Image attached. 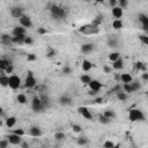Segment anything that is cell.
Listing matches in <instances>:
<instances>
[{
  "mask_svg": "<svg viewBox=\"0 0 148 148\" xmlns=\"http://www.w3.org/2000/svg\"><path fill=\"white\" fill-rule=\"evenodd\" d=\"M50 14L56 21H62V20H65L67 17L68 10L65 7L60 6V5L53 3V5L50 6Z\"/></svg>",
  "mask_w": 148,
  "mask_h": 148,
  "instance_id": "cell-1",
  "label": "cell"
},
{
  "mask_svg": "<svg viewBox=\"0 0 148 148\" xmlns=\"http://www.w3.org/2000/svg\"><path fill=\"white\" fill-rule=\"evenodd\" d=\"M128 119L133 123L135 121H145L146 120V116L143 113L142 110L140 109H131L128 111Z\"/></svg>",
  "mask_w": 148,
  "mask_h": 148,
  "instance_id": "cell-2",
  "label": "cell"
},
{
  "mask_svg": "<svg viewBox=\"0 0 148 148\" xmlns=\"http://www.w3.org/2000/svg\"><path fill=\"white\" fill-rule=\"evenodd\" d=\"M79 32L82 34V35H97L99 32V28L94 27L91 23L90 24H84V25H81L79 28Z\"/></svg>",
  "mask_w": 148,
  "mask_h": 148,
  "instance_id": "cell-3",
  "label": "cell"
},
{
  "mask_svg": "<svg viewBox=\"0 0 148 148\" xmlns=\"http://www.w3.org/2000/svg\"><path fill=\"white\" fill-rule=\"evenodd\" d=\"M31 108L35 112H43L45 110L44 103H43V101L39 96H34L32 102H31Z\"/></svg>",
  "mask_w": 148,
  "mask_h": 148,
  "instance_id": "cell-4",
  "label": "cell"
},
{
  "mask_svg": "<svg viewBox=\"0 0 148 148\" xmlns=\"http://www.w3.org/2000/svg\"><path fill=\"white\" fill-rule=\"evenodd\" d=\"M21 83H22V81H21L20 76L14 75V74L9 76V88L10 89H13V90L18 89L21 87Z\"/></svg>",
  "mask_w": 148,
  "mask_h": 148,
  "instance_id": "cell-5",
  "label": "cell"
},
{
  "mask_svg": "<svg viewBox=\"0 0 148 148\" xmlns=\"http://www.w3.org/2000/svg\"><path fill=\"white\" fill-rule=\"evenodd\" d=\"M36 83H37V81H36L35 76H34L32 73L29 71V72H28V75H27V77H25V80H24V87L28 88V89H31V88H34V87L36 86Z\"/></svg>",
  "mask_w": 148,
  "mask_h": 148,
  "instance_id": "cell-6",
  "label": "cell"
},
{
  "mask_svg": "<svg viewBox=\"0 0 148 148\" xmlns=\"http://www.w3.org/2000/svg\"><path fill=\"white\" fill-rule=\"evenodd\" d=\"M6 139L9 141V143L10 145H13V146H20L21 143H22V138L20 136V135H17V134H14V133H10V134H8L7 136H6Z\"/></svg>",
  "mask_w": 148,
  "mask_h": 148,
  "instance_id": "cell-7",
  "label": "cell"
},
{
  "mask_svg": "<svg viewBox=\"0 0 148 148\" xmlns=\"http://www.w3.org/2000/svg\"><path fill=\"white\" fill-rule=\"evenodd\" d=\"M77 112L81 117H83L87 120H91L92 119V113L90 112V110L87 106H79L77 108Z\"/></svg>",
  "mask_w": 148,
  "mask_h": 148,
  "instance_id": "cell-8",
  "label": "cell"
},
{
  "mask_svg": "<svg viewBox=\"0 0 148 148\" xmlns=\"http://www.w3.org/2000/svg\"><path fill=\"white\" fill-rule=\"evenodd\" d=\"M138 20H139V22L141 23L142 29L146 30V31H148V15H146V14H143V13H140V14L138 15Z\"/></svg>",
  "mask_w": 148,
  "mask_h": 148,
  "instance_id": "cell-9",
  "label": "cell"
},
{
  "mask_svg": "<svg viewBox=\"0 0 148 148\" xmlns=\"http://www.w3.org/2000/svg\"><path fill=\"white\" fill-rule=\"evenodd\" d=\"M10 15L15 18H21L22 16H24V13H23V9L21 7H12L10 8Z\"/></svg>",
  "mask_w": 148,
  "mask_h": 148,
  "instance_id": "cell-10",
  "label": "cell"
},
{
  "mask_svg": "<svg viewBox=\"0 0 148 148\" xmlns=\"http://www.w3.org/2000/svg\"><path fill=\"white\" fill-rule=\"evenodd\" d=\"M111 13H112V16H113L116 20H121L123 14H124V9L120 8L119 6H116V7L111 8Z\"/></svg>",
  "mask_w": 148,
  "mask_h": 148,
  "instance_id": "cell-11",
  "label": "cell"
},
{
  "mask_svg": "<svg viewBox=\"0 0 148 148\" xmlns=\"http://www.w3.org/2000/svg\"><path fill=\"white\" fill-rule=\"evenodd\" d=\"M20 25L23 27L24 29L27 28H31L32 27V22H31V18L28 16V15H24L20 18Z\"/></svg>",
  "mask_w": 148,
  "mask_h": 148,
  "instance_id": "cell-12",
  "label": "cell"
},
{
  "mask_svg": "<svg viewBox=\"0 0 148 148\" xmlns=\"http://www.w3.org/2000/svg\"><path fill=\"white\" fill-rule=\"evenodd\" d=\"M88 86H89V89H90L91 91L98 92V91L101 90V88H102V82L98 81V80H92Z\"/></svg>",
  "mask_w": 148,
  "mask_h": 148,
  "instance_id": "cell-13",
  "label": "cell"
},
{
  "mask_svg": "<svg viewBox=\"0 0 148 148\" xmlns=\"http://www.w3.org/2000/svg\"><path fill=\"white\" fill-rule=\"evenodd\" d=\"M81 52L82 53H84V54H87V53H90V52H92L94 50H95V44H92V43H84V44H82L81 45Z\"/></svg>",
  "mask_w": 148,
  "mask_h": 148,
  "instance_id": "cell-14",
  "label": "cell"
},
{
  "mask_svg": "<svg viewBox=\"0 0 148 148\" xmlns=\"http://www.w3.org/2000/svg\"><path fill=\"white\" fill-rule=\"evenodd\" d=\"M58 103H59L61 106H68V105L72 104V98H71L69 96H67V95H62V96L59 97Z\"/></svg>",
  "mask_w": 148,
  "mask_h": 148,
  "instance_id": "cell-15",
  "label": "cell"
},
{
  "mask_svg": "<svg viewBox=\"0 0 148 148\" xmlns=\"http://www.w3.org/2000/svg\"><path fill=\"white\" fill-rule=\"evenodd\" d=\"M29 134L31 136H34V138H39V136H42L43 132H42L40 127H38V126H31L29 128Z\"/></svg>",
  "mask_w": 148,
  "mask_h": 148,
  "instance_id": "cell-16",
  "label": "cell"
},
{
  "mask_svg": "<svg viewBox=\"0 0 148 148\" xmlns=\"http://www.w3.org/2000/svg\"><path fill=\"white\" fill-rule=\"evenodd\" d=\"M92 67H94V64L90 60H88V59H84L82 61V64H81V68H82L83 72H89Z\"/></svg>",
  "mask_w": 148,
  "mask_h": 148,
  "instance_id": "cell-17",
  "label": "cell"
},
{
  "mask_svg": "<svg viewBox=\"0 0 148 148\" xmlns=\"http://www.w3.org/2000/svg\"><path fill=\"white\" fill-rule=\"evenodd\" d=\"M23 35H27V30L23 27H21V25L14 27V29H13V36H23Z\"/></svg>",
  "mask_w": 148,
  "mask_h": 148,
  "instance_id": "cell-18",
  "label": "cell"
},
{
  "mask_svg": "<svg viewBox=\"0 0 148 148\" xmlns=\"http://www.w3.org/2000/svg\"><path fill=\"white\" fill-rule=\"evenodd\" d=\"M25 37H27V35H23V36H13L12 37V42L14 44H17V45H23L24 44V40H25Z\"/></svg>",
  "mask_w": 148,
  "mask_h": 148,
  "instance_id": "cell-19",
  "label": "cell"
},
{
  "mask_svg": "<svg viewBox=\"0 0 148 148\" xmlns=\"http://www.w3.org/2000/svg\"><path fill=\"white\" fill-rule=\"evenodd\" d=\"M106 43L110 47H117L118 46V38L114 37V36H109Z\"/></svg>",
  "mask_w": 148,
  "mask_h": 148,
  "instance_id": "cell-20",
  "label": "cell"
},
{
  "mask_svg": "<svg viewBox=\"0 0 148 148\" xmlns=\"http://www.w3.org/2000/svg\"><path fill=\"white\" fill-rule=\"evenodd\" d=\"M112 67H113L114 69H117V71L123 69V68H124V60H123V58L120 57L118 60H116L114 62H112Z\"/></svg>",
  "mask_w": 148,
  "mask_h": 148,
  "instance_id": "cell-21",
  "label": "cell"
},
{
  "mask_svg": "<svg viewBox=\"0 0 148 148\" xmlns=\"http://www.w3.org/2000/svg\"><path fill=\"white\" fill-rule=\"evenodd\" d=\"M120 81H121L123 83H131V82L133 81V77H132V75L128 74V73H123V74L120 75Z\"/></svg>",
  "mask_w": 148,
  "mask_h": 148,
  "instance_id": "cell-22",
  "label": "cell"
},
{
  "mask_svg": "<svg viewBox=\"0 0 148 148\" xmlns=\"http://www.w3.org/2000/svg\"><path fill=\"white\" fill-rule=\"evenodd\" d=\"M9 65H13L10 60H8V59H5V58H2V59L0 60V69H1L2 72H5Z\"/></svg>",
  "mask_w": 148,
  "mask_h": 148,
  "instance_id": "cell-23",
  "label": "cell"
},
{
  "mask_svg": "<svg viewBox=\"0 0 148 148\" xmlns=\"http://www.w3.org/2000/svg\"><path fill=\"white\" fill-rule=\"evenodd\" d=\"M16 121H17L16 117H14V116H10V117H8V118L6 119V126H7L8 128H12V127H14V126H15Z\"/></svg>",
  "mask_w": 148,
  "mask_h": 148,
  "instance_id": "cell-24",
  "label": "cell"
},
{
  "mask_svg": "<svg viewBox=\"0 0 148 148\" xmlns=\"http://www.w3.org/2000/svg\"><path fill=\"white\" fill-rule=\"evenodd\" d=\"M102 22H103V15H102V14H99V15H97V16L92 20L91 24H92L94 27H97V28H98V27L101 25V23H102Z\"/></svg>",
  "mask_w": 148,
  "mask_h": 148,
  "instance_id": "cell-25",
  "label": "cell"
},
{
  "mask_svg": "<svg viewBox=\"0 0 148 148\" xmlns=\"http://www.w3.org/2000/svg\"><path fill=\"white\" fill-rule=\"evenodd\" d=\"M112 28L116 29V30H120V29H123V28H124V23H123V21H121V20H114V21L112 22Z\"/></svg>",
  "mask_w": 148,
  "mask_h": 148,
  "instance_id": "cell-26",
  "label": "cell"
},
{
  "mask_svg": "<svg viewBox=\"0 0 148 148\" xmlns=\"http://www.w3.org/2000/svg\"><path fill=\"white\" fill-rule=\"evenodd\" d=\"M80 81H81L82 83H84V84H89V83L92 81V79H91V76L88 75V74H82V75L80 76Z\"/></svg>",
  "mask_w": 148,
  "mask_h": 148,
  "instance_id": "cell-27",
  "label": "cell"
},
{
  "mask_svg": "<svg viewBox=\"0 0 148 148\" xmlns=\"http://www.w3.org/2000/svg\"><path fill=\"white\" fill-rule=\"evenodd\" d=\"M0 84H1V87H9V76L1 75L0 76Z\"/></svg>",
  "mask_w": 148,
  "mask_h": 148,
  "instance_id": "cell-28",
  "label": "cell"
},
{
  "mask_svg": "<svg viewBox=\"0 0 148 148\" xmlns=\"http://www.w3.org/2000/svg\"><path fill=\"white\" fill-rule=\"evenodd\" d=\"M0 42H1V44H5V45H9V44L13 43L12 37H9L8 35H2L1 38H0Z\"/></svg>",
  "mask_w": 148,
  "mask_h": 148,
  "instance_id": "cell-29",
  "label": "cell"
},
{
  "mask_svg": "<svg viewBox=\"0 0 148 148\" xmlns=\"http://www.w3.org/2000/svg\"><path fill=\"white\" fill-rule=\"evenodd\" d=\"M130 86H131V88H132L133 92H134V91H138V90H140V89H141V84H140V82H139V81H136V80H133V81L130 83Z\"/></svg>",
  "mask_w": 148,
  "mask_h": 148,
  "instance_id": "cell-30",
  "label": "cell"
},
{
  "mask_svg": "<svg viewBox=\"0 0 148 148\" xmlns=\"http://www.w3.org/2000/svg\"><path fill=\"white\" fill-rule=\"evenodd\" d=\"M103 114H104L106 118H109L110 120H112V119L116 118V112H114L113 110H105V111L103 112Z\"/></svg>",
  "mask_w": 148,
  "mask_h": 148,
  "instance_id": "cell-31",
  "label": "cell"
},
{
  "mask_svg": "<svg viewBox=\"0 0 148 148\" xmlns=\"http://www.w3.org/2000/svg\"><path fill=\"white\" fill-rule=\"evenodd\" d=\"M89 143V139L87 136H80L77 138V145L79 146H87Z\"/></svg>",
  "mask_w": 148,
  "mask_h": 148,
  "instance_id": "cell-32",
  "label": "cell"
},
{
  "mask_svg": "<svg viewBox=\"0 0 148 148\" xmlns=\"http://www.w3.org/2000/svg\"><path fill=\"white\" fill-rule=\"evenodd\" d=\"M119 58H120V53H119V52H111V53L109 54V60L112 61V62H114V61L118 60Z\"/></svg>",
  "mask_w": 148,
  "mask_h": 148,
  "instance_id": "cell-33",
  "label": "cell"
},
{
  "mask_svg": "<svg viewBox=\"0 0 148 148\" xmlns=\"http://www.w3.org/2000/svg\"><path fill=\"white\" fill-rule=\"evenodd\" d=\"M65 138H66V134L64 133V132H56L54 133V139H56V141H62V140H65Z\"/></svg>",
  "mask_w": 148,
  "mask_h": 148,
  "instance_id": "cell-34",
  "label": "cell"
},
{
  "mask_svg": "<svg viewBox=\"0 0 148 148\" xmlns=\"http://www.w3.org/2000/svg\"><path fill=\"white\" fill-rule=\"evenodd\" d=\"M116 96H117V98L119 99V101H126L127 99V94L125 92V91H117L116 92Z\"/></svg>",
  "mask_w": 148,
  "mask_h": 148,
  "instance_id": "cell-35",
  "label": "cell"
},
{
  "mask_svg": "<svg viewBox=\"0 0 148 148\" xmlns=\"http://www.w3.org/2000/svg\"><path fill=\"white\" fill-rule=\"evenodd\" d=\"M16 101L20 103V104H25L27 103V96L24 94H18L16 96Z\"/></svg>",
  "mask_w": 148,
  "mask_h": 148,
  "instance_id": "cell-36",
  "label": "cell"
},
{
  "mask_svg": "<svg viewBox=\"0 0 148 148\" xmlns=\"http://www.w3.org/2000/svg\"><path fill=\"white\" fill-rule=\"evenodd\" d=\"M98 121H99L101 124H103V125H106V124H109L111 120H110L109 118H106L104 114H99V116H98Z\"/></svg>",
  "mask_w": 148,
  "mask_h": 148,
  "instance_id": "cell-37",
  "label": "cell"
},
{
  "mask_svg": "<svg viewBox=\"0 0 148 148\" xmlns=\"http://www.w3.org/2000/svg\"><path fill=\"white\" fill-rule=\"evenodd\" d=\"M123 89H124V91H125L126 94H131V92H133V90H132L130 83H124V84H123Z\"/></svg>",
  "mask_w": 148,
  "mask_h": 148,
  "instance_id": "cell-38",
  "label": "cell"
},
{
  "mask_svg": "<svg viewBox=\"0 0 148 148\" xmlns=\"http://www.w3.org/2000/svg\"><path fill=\"white\" fill-rule=\"evenodd\" d=\"M72 130H73L74 133H80L82 131V127L77 124H72Z\"/></svg>",
  "mask_w": 148,
  "mask_h": 148,
  "instance_id": "cell-39",
  "label": "cell"
},
{
  "mask_svg": "<svg viewBox=\"0 0 148 148\" xmlns=\"http://www.w3.org/2000/svg\"><path fill=\"white\" fill-rule=\"evenodd\" d=\"M114 145H116V143H114L113 141H111V140H106V141L103 143V148H112Z\"/></svg>",
  "mask_w": 148,
  "mask_h": 148,
  "instance_id": "cell-40",
  "label": "cell"
},
{
  "mask_svg": "<svg viewBox=\"0 0 148 148\" xmlns=\"http://www.w3.org/2000/svg\"><path fill=\"white\" fill-rule=\"evenodd\" d=\"M139 39L141 40V43H143L145 45L148 46V35H140L139 36Z\"/></svg>",
  "mask_w": 148,
  "mask_h": 148,
  "instance_id": "cell-41",
  "label": "cell"
},
{
  "mask_svg": "<svg viewBox=\"0 0 148 148\" xmlns=\"http://www.w3.org/2000/svg\"><path fill=\"white\" fill-rule=\"evenodd\" d=\"M62 73H64L65 75H69V74L72 73V68H71L68 65H65V66L62 67Z\"/></svg>",
  "mask_w": 148,
  "mask_h": 148,
  "instance_id": "cell-42",
  "label": "cell"
},
{
  "mask_svg": "<svg viewBox=\"0 0 148 148\" xmlns=\"http://www.w3.org/2000/svg\"><path fill=\"white\" fill-rule=\"evenodd\" d=\"M8 146H9V141L7 139H2L0 141V148H8Z\"/></svg>",
  "mask_w": 148,
  "mask_h": 148,
  "instance_id": "cell-43",
  "label": "cell"
},
{
  "mask_svg": "<svg viewBox=\"0 0 148 148\" xmlns=\"http://www.w3.org/2000/svg\"><path fill=\"white\" fill-rule=\"evenodd\" d=\"M118 6L124 9V8H126V7L128 6V1H127V0H120V1L118 2Z\"/></svg>",
  "mask_w": 148,
  "mask_h": 148,
  "instance_id": "cell-44",
  "label": "cell"
},
{
  "mask_svg": "<svg viewBox=\"0 0 148 148\" xmlns=\"http://www.w3.org/2000/svg\"><path fill=\"white\" fill-rule=\"evenodd\" d=\"M37 34L38 35H46L47 34V30H46V28L40 27V28H37Z\"/></svg>",
  "mask_w": 148,
  "mask_h": 148,
  "instance_id": "cell-45",
  "label": "cell"
},
{
  "mask_svg": "<svg viewBox=\"0 0 148 148\" xmlns=\"http://www.w3.org/2000/svg\"><path fill=\"white\" fill-rule=\"evenodd\" d=\"M37 59V56H35L34 53H29L28 56H27V60L28 61H35Z\"/></svg>",
  "mask_w": 148,
  "mask_h": 148,
  "instance_id": "cell-46",
  "label": "cell"
},
{
  "mask_svg": "<svg viewBox=\"0 0 148 148\" xmlns=\"http://www.w3.org/2000/svg\"><path fill=\"white\" fill-rule=\"evenodd\" d=\"M12 133H14V134H17V135H20V136L24 135V131H23L22 128H16V130H14Z\"/></svg>",
  "mask_w": 148,
  "mask_h": 148,
  "instance_id": "cell-47",
  "label": "cell"
},
{
  "mask_svg": "<svg viewBox=\"0 0 148 148\" xmlns=\"http://www.w3.org/2000/svg\"><path fill=\"white\" fill-rule=\"evenodd\" d=\"M32 43H34V39H32L30 36H27V37H25V40H24V44L30 45V44H32Z\"/></svg>",
  "mask_w": 148,
  "mask_h": 148,
  "instance_id": "cell-48",
  "label": "cell"
},
{
  "mask_svg": "<svg viewBox=\"0 0 148 148\" xmlns=\"http://www.w3.org/2000/svg\"><path fill=\"white\" fill-rule=\"evenodd\" d=\"M135 67H136L138 69H142V71H146V66H143V64H142V62H140V61L135 64Z\"/></svg>",
  "mask_w": 148,
  "mask_h": 148,
  "instance_id": "cell-49",
  "label": "cell"
},
{
  "mask_svg": "<svg viewBox=\"0 0 148 148\" xmlns=\"http://www.w3.org/2000/svg\"><path fill=\"white\" fill-rule=\"evenodd\" d=\"M53 56H56V51L52 50V49H50V51L46 52V57H47V58H52Z\"/></svg>",
  "mask_w": 148,
  "mask_h": 148,
  "instance_id": "cell-50",
  "label": "cell"
},
{
  "mask_svg": "<svg viewBox=\"0 0 148 148\" xmlns=\"http://www.w3.org/2000/svg\"><path fill=\"white\" fill-rule=\"evenodd\" d=\"M13 71H14V66H13V65H9V66L7 67V69L5 71V73H6V74H12Z\"/></svg>",
  "mask_w": 148,
  "mask_h": 148,
  "instance_id": "cell-51",
  "label": "cell"
},
{
  "mask_svg": "<svg viewBox=\"0 0 148 148\" xmlns=\"http://www.w3.org/2000/svg\"><path fill=\"white\" fill-rule=\"evenodd\" d=\"M103 71H104V73L109 74V73H111V67H109L108 65H104L103 66Z\"/></svg>",
  "mask_w": 148,
  "mask_h": 148,
  "instance_id": "cell-52",
  "label": "cell"
},
{
  "mask_svg": "<svg viewBox=\"0 0 148 148\" xmlns=\"http://www.w3.org/2000/svg\"><path fill=\"white\" fill-rule=\"evenodd\" d=\"M20 148H30V145L27 141H22V143L20 145Z\"/></svg>",
  "mask_w": 148,
  "mask_h": 148,
  "instance_id": "cell-53",
  "label": "cell"
},
{
  "mask_svg": "<svg viewBox=\"0 0 148 148\" xmlns=\"http://www.w3.org/2000/svg\"><path fill=\"white\" fill-rule=\"evenodd\" d=\"M141 77H142V80H145V81H148V73H147V72H145V73H142V75H141Z\"/></svg>",
  "mask_w": 148,
  "mask_h": 148,
  "instance_id": "cell-54",
  "label": "cell"
},
{
  "mask_svg": "<svg viewBox=\"0 0 148 148\" xmlns=\"http://www.w3.org/2000/svg\"><path fill=\"white\" fill-rule=\"evenodd\" d=\"M109 5L111 6V8H113V7H116L117 1H114V0H110V1H109Z\"/></svg>",
  "mask_w": 148,
  "mask_h": 148,
  "instance_id": "cell-55",
  "label": "cell"
},
{
  "mask_svg": "<svg viewBox=\"0 0 148 148\" xmlns=\"http://www.w3.org/2000/svg\"><path fill=\"white\" fill-rule=\"evenodd\" d=\"M94 102L97 103V104H101V103H103V98H102V97H97V98H95Z\"/></svg>",
  "mask_w": 148,
  "mask_h": 148,
  "instance_id": "cell-56",
  "label": "cell"
},
{
  "mask_svg": "<svg viewBox=\"0 0 148 148\" xmlns=\"http://www.w3.org/2000/svg\"><path fill=\"white\" fill-rule=\"evenodd\" d=\"M112 148H120V145H114Z\"/></svg>",
  "mask_w": 148,
  "mask_h": 148,
  "instance_id": "cell-57",
  "label": "cell"
}]
</instances>
